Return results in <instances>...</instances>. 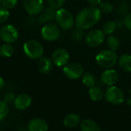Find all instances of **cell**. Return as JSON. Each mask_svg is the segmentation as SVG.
I'll list each match as a JSON object with an SVG mask.
<instances>
[{
	"label": "cell",
	"instance_id": "83f0119b",
	"mask_svg": "<svg viewBox=\"0 0 131 131\" xmlns=\"http://www.w3.org/2000/svg\"><path fill=\"white\" fill-rule=\"evenodd\" d=\"M117 11L118 13L121 15H127L130 11V5L127 2H122L117 7Z\"/></svg>",
	"mask_w": 131,
	"mask_h": 131
},
{
	"label": "cell",
	"instance_id": "1f68e13d",
	"mask_svg": "<svg viewBox=\"0 0 131 131\" xmlns=\"http://www.w3.org/2000/svg\"><path fill=\"white\" fill-rule=\"evenodd\" d=\"M16 96H15V94L13 93H7L5 96H4V99L3 101L7 103L8 104H12L15 101V98Z\"/></svg>",
	"mask_w": 131,
	"mask_h": 131
},
{
	"label": "cell",
	"instance_id": "8fae6325",
	"mask_svg": "<svg viewBox=\"0 0 131 131\" xmlns=\"http://www.w3.org/2000/svg\"><path fill=\"white\" fill-rule=\"evenodd\" d=\"M23 7L30 15H37L44 10L43 0H23Z\"/></svg>",
	"mask_w": 131,
	"mask_h": 131
},
{
	"label": "cell",
	"instance_id": "f1b7e54d",
	"mask_svg": "<svg viewBox=\"0 0 131 131\" xmlns=\"http://www.w3.org/2000/svg\"><path fill=\"white\" fill-rule=\"evenodd\" d=\"M10 12L8 9L4 8L3 6H0V24L5 23L9 18Z\"/></svg>",
	"mask_w": 131,
	"mask_h": 131
},
{
	"label": "cell",
	"instance_id": "d6986e66",
	"mask_svg": "<svg viewBox=\"0 0 131 131\" xmlns=\"http://www.w3.org/2000/svg\"><path fill=\"white\" fill-rule=\"evenodd\" d=\"M88 94H89L90 98L93 101H101L104 97V94L102 89H101L99 87H97V86H94L91 88L89 89Z\"/></svg>",
	"mask_w": 131,
	"mask_h": 131
},
{
	"label": "cell",
	"instance_id": "d590c367",
	"mask_svg": "<svg viewBox=\"0 0 131 131\" xmlns=\"http://www.w3.org/2000/svg\"><path fill=\"white\" fill-rule=\"evenodd\" d=\"M5 85V81L4 79L2 78V77L0 75V89H2Z\"/></svg>",
	"mask_w": 131,
	"mask_h": 131
},
{
	"label": "cell",
	"instance_id": "836d02e7",
	"mask_svg": "<svg viewBox=\"0 0 131 131\" xmlns=\"http://www.w3.org/2000/svg\"><path fill=\"white\" fill-rule=\"evenodd\" d=\"M38 21L40 24H42V25L46 24V23L48 21V18L46 17V15H45V13H44L43 12H42L41 13L39 14V16H38Z\"/></svg>",
	"mask_w": 131,
	"mask_h": 131
},
{
	"label": "cell",
	"instance_id": "e0dca14e",
	"mask_svg": "<svg viewBox=\"0 0 131 131\" xmlns=\"http://www.w3.org/2000/svg\"><path fill=\"white\" fill-rule=\"evenodd\" d=\"M118 65L120 68L125 72H131V55L124 54L118 58Z\"/></svg>",
	"mask_w": 131,
	"mask_h": 131
},
{
	"label": "cell",
	"instance_id": "cb8c5ba5",
	"mask_svg": "<svg viewBox=\"0 0 131 131\" xmlns=\"http://www.w3.org/2000/svg\"><path fill=\"white\" fill-rule=\"evenodd\" d=\"M98 8H100L101 13L104 14H111L114 10V5L108 1H102L99 5Z\"/></svg>",
	"mask_w": 131,
	"mask_h": 131
},
{
	"label": "cell",
	"instance_id": "f35d334b",
	"mask_svg": "<svg viewBox=\"0 0 131 131\" xmlns=\"http://www.w3.org/2000/svg\"><path fill=\"white\" fill-rule=\"evenodd\" d=\"M0 131H5V130H0Z\"/></svg>",
	"mask_w": 131,
	"mask_h": 131
},
{
	"label": "cell",
	"instance_id": "8992f818",
	"mask_svg": "<svg viewBox=\"0 0 131 131\" xmlns=\"http://www.w3.org/2000/svg\"><path fill=\"white\" fill-rule=\"evenodd\" d=\"M19 38L18 29L11 24H7L0 28V38L5 43L12 44Z\"/></svg>",
	"mask_w": 131,
	"mask_h": 131
},
{
	"label": "cell",
	"instance_id": "603a6c76",
	"mask_svg": "<svg viewBox=\"0 0 131 131\" xmlns=\"http://www.w3.org/2000/svg\"><path fill=\"white\" fill-rule=\"evenodd\" d=\"M117 28V25L115 21H108L104 23L102 31L105 35H111L116 31Z\"/></svg>",
	"mask_w": 131,
	"mask_h": 131
},
{
	"label": "cell",
	"instance_id": "9a60e30c",
	"mask_svg": "<svg viewBox=\"0 0 131 131\" xmlns=\"http://www.w3.org/2000/svg\"><path fill=\"white\" fill-rule=\"evenodd\" d=\"M53 62L51 59L47 57H41L38 59L37 63V68L39 72L41 74H48L53 68Z\"/></svg>",
	"mask_w": 131,
	"mask_h": 131
},
{
	"label": "cell",
	"instance_id": "7402d4cb",
	"mask_svg": "<svg viewBox=\"0 0 131 131\" xmlns=\"http://www.w3.org/2000/svg\"><path fill=\"white\" fill-rule=\"evenodd\" d=\"M82 83L84 84V86H86L87 88H89L95 86L96 79H95L94 75L91 72L84 73V74L82 76Z\"/></svg>",
	"mask_w": 131,
	"mask_h": 131
},
{
	"label": "cell",
	"instance_id": "9c48e42d",
	"mask_svg": "<svg viewBox=\"0 0 131 131\" xmlns=\"http://www.w3.org/2000/svg\"><path fill=\"white\" fill-rule=\"evenodd\" d=\"M105 40V35L101 29H94L90 31L85 35V41L88 45L96 48L101 45Z\"/></svg>",
	"mask_w": 131,
	"mask_h": 131
},
{
	"label": "cell",
	"instance_id": "6da1fadb",
	"mask_svg": "<svg viewBox=\"0 0 131 131\" xmlns=\"http://www.w3.org/2000/svg\"><path fill=\"white\" fill-rule=\"evenodd\" d=\"M102 13L98 7L88 6L82 8L76 15L75 27L87 30L94 27L101 20Z\"/></svg>",
	"mask_w": 131,
	"mask_h": 131
},
{
	"label": "cell",
	"instance_id": "ba28073f",
	"mask_svg": "<svg viewBox=\"0 0 131 131\" xmlns=\"http://www.w3.org/2000/svg\"><path fill=\"white\" fill-rule=\"evenodd\" d=\"M63 73L68 78L76 80L81 78L84 73V68L78 63L70 62L63 67Z\"/></svg>",
	"mask_w": 131,
	"mask_h": 131
},
{
	"label": "cell",
	"instance_id": "d6a6232c",
	"mask_svg": "<svg viewBox=\"0 0 131 131\" xmlns=\"http://www.w3.org/2000/svg\"><path fill=\"white\" fill-rule=\"evenodd\" d=\"M124 26L128 30L131 31V12L128 13L125 16V18L124 19Z\"/></svg>",
	"mask_w": 131,
	"mask_h": 131
},
{
	"label": "cell",
	"instance_id": "484cf974",
	"mask_svg": "<svg viewBox=\"0 0 131 131\" xmlns=\"http://www.w3.org/2000/svg\"><path fill=\"white\" fill-rule=\"evenodd\" d=\"M84 31V30H82L81 28H78L75 27V28L73 29L71 33V38L74 41H81V40H82L85 37Z\"/></svg>",
	"mask_w": 131,
	"mask_h": 131
},
{
	"label": "cell",
	"instance_id": "4316f807",
	"mask_svg": "<svg viewBox=\"0 0 131 131\" xmlns=\"http://www.w3.org/2000/svg\"><path fill=\"white\" fill-rule=\"evenodd\" d=\"M43 12L45 13V15H46V17L49 21H53L55 20V16H56V12H57V9L51 7V6H48L45 8H44Z\"/></svg>",
	"mask_w": 131,
	"mask_h": 131
},
{
	"label": "cell",
	"instance_id": "7c38bea8",
	"mask_svg": "<svg viewBox=\"0 0 131 131\" xmlns=\"http://www.w3.org/2000/svg\"><path fill=\"white\" fill-rule=\"evenodd\" d=\"M119 74L118 72L114 69H106L104 71L101 76V81L103 83V84L111 87L114 86L119 81Z\"/></svg>",
	"mask_w": 131,
	"mask_h": 131
},
{
	"label": "cell",
	"instance_id": "277c9868",
	"mask_svg": "<svg viewBox=\"0 0 131 131\" xmlns=\"http://www.w3.org/2000/svg\"><path fill=\"white\" fill-rule=\"evenodd\" d=\"M23 51L28 58L33 60H38L44 54V47L35 40L27 41L23 45Z\"/></svg>",
	"mask_w": 131,
	"mask_h": 131
},
{
	"label": "cell",
	"instance_id": "f546056e",
	"mask_svg": "<svg viewBox=\"0 0 131 131\" xmlns=\"http://www.w3.org/2000/svg\"><path fill=\"white\" fill-rule=\"evenodd\" d=\"M65 1L66 0H48V3L49 6L55 9H59L62 8V6L65 3Z\"/></svg>",
	"mask_w": 131,
	"mask_h": 131
},
{
	"label": "cell",
	"instance_id": "44dd1931",
	"mask_svg": "<svg viewBox=\"0 0 131 131\" xmlns=\"http://www.w3.org/2000/svg\"><path fill=\"white\" fill-rule=\"evenodd\" d=\"M15 48L12 44L5 43L0 46V56L2 58H10L13 55Z\"/></svg>",
	"mask_w": 131,
	"mask_h": 131
},
{
	"label": "cell",
	"instance_id": "3957f363",
	"mask_svg": "<svg viewBox=\"0 0 131 131\" xmlns=\"http://www.w3.org/2000/svg\"><path fill=\"white\" fill-rule=\"evenodd\" d=\"M55 21L59 28L63 30H70L75 25V18L72 13L67 8H61L57 9Z\"/></svg>",
	"mask_w": 131,
	"mask_h": 131
},
{
	"label": "cell",
	"instance_id": "30bf717a",
	"mask_svg": "<svg viewBox=\"0 0 131 131\" xmlns=\"http://www.w3.org/2000/svg\"><path fill=\"white\" fill-rule=\"evenodd\" d=\"M70 54L68 51L62 48H57L51 54V61L57 67H64L69 63Z\"/></svg>",
	"mask_w": 131,
	"mask_h": 131
},
{
	"label": "cell",
	"instance_id": "ac0fdd59",
	"mask_svg": "<svg viewBox=\"0 0 131 131\" xmlns=\"http://www.w3.org/2000/svg\"><path fill=\"white\" fill-rule=\"evenodd\" d=\"M81 131H101L99 125L94 121L90 119H84L80 124Z\"/></svg>",
	"mask_w": 131,
	"mask_h": 131
},
{
	"label": "cell",
	"instance_id": "e575fe53",
	"mask_svg": "<svg viewBox=\"0 0 131 131\" xmlns=\"http://www.w3.org/2000/svg\"><path fill=\"white\" fill-rule=\"evenodd\" d=\"M88 3L91 5V6H95V7H98L99 5L101 3L102 0H87Z\"/></svg>",
	"mask_w": 131,
	"mask_h": 131
},
{
	"label": "cell",
	"instance_id": "2e32d148",
	"mask_svg": "<svg viewBox=\"0 0 131 131\" xmlns=\"http://www.w3.org/2000/svg\"><path fill=\"white\" fill-rule=\"evenodd\" d=\"M81 122L80 116L76 114H70L67 115L63 121L64 125L68 128H74L80 125Z\"/></svg>",
	"mask_w": 131,
	"mask_h": 131
},
{
	"label": "cell",
	"instance_id": "52a82bcc",
	"mask_svg": "<svg viewBox=\"0 0 131 131\" xmlns=\"http://www.w3.org/2000/svg\"><path fill=\"white\" fill-rule=\"evenodd\" d=\"M41 35L45 41H54L60 38L61 29L58 25L53 23L45 24L41 30Z\"/></svg>",
	"mask_w": 131,
	"mask_h": 131
},
{
	"label": "cell",
	"instance_id": "7a4b0ae2",
	"mask_svg": "<svg viewBox=\"0 0 131 131\" xmlns=\"http://www.w3.org/2000/svg\"><path fill=\"white\" fill-rule=\"evenodd\" d=\"M95 61L97 64L104 69L113 68L118 61V56L116 51L110 49H105L99 51L96 57Z\"/></svg>",
	"mask_w": 131,
	"mask_h": 131
},
{
	"label": "cell",
	"instance_id": "74e56055",
	"mask_svg": "<svg viewBox=\"0 0 131 131\" xmlns=\"http://www.w3.org/2000/svg\"><path fill=\"white\" fill-rule=\"evenodd\" d=\"M1 2H2V0H0V3H1Z\"/></svg>",
	"mask_w": 131,
	"mask_h": 131
},
{
	"label": "cell",
	"instance_id": "4dcf8cb0",
	"mask_svg": "<svg viewBox=\"0 0 131 131\" xmlns=\"http://www.w3.org/2000/svg\"><path fill=\"white\" fill-rule=\"evenodd\" d=\"M1 3L4 8L9 10V9L14 8L17 5L18 0H2Z\"/></svg>",
	"mask_w": 131,
	"mask_h": 131
},
{
	"label": "cell",
	"instance_id": "8d00e7d4",
	"mask_svg": "<svg viewBox=\"0 0 131 131\" xmlns=\"http://www.w3.org/2000/svg\"><path fill=\"white\" fill-rule=\"evenodd\" d=\"M129 94H130V97H128V99H127V103L129 104V105H131V88L130 89V91H129Z\"/></svg>",
	"mask_w": 131,
	"mask_h": 131
},
{
	"label": "cell",
	"instance_id": "4fadbf2b",
	"mask_svg": "<svg viewBox=\"0 0 131 131\" xmlns=\"http://www.w3.org/2000/svg\"><path fill=\"white\" fill-rule=\"evenodd\" d=\"M32 100L28 94H20L17 95L13 102L14 107L20 111L28 109L31 104Z\"/></svg>",
	"mask_w": 131,
	"mask_h": 131
},
{
	"label": "cell",
	"instance_id": "5bb4252c",
	"mask_svg": "<svg viewBox=\"0 0 131 131\" xmlns=\"http://www.w3.org/2000/svg\"><path fill=\"white\" fill-rule=\"evenodd\" d=\"M27 129L28 131H48V124L41 118H34L28 122Z\"/></svg>",
	"mask_w": 131,
	"mask_h": 131
},
{
	"label": "cell",
	"instance_id": "d4e9b609",
	"mask_svg": "<svg viewBox=\"0 0 131 131\" xmlns=\"http://www.w3.org/2000/svg\"><path fill=\"white\" fill-rule=\"evenodd\" d=\"M9 113L8 104L5 103L4 101H0V121L5 120Z\"/></svg>",
	"mask_w": 131,
	"mask_h": 131
},
{
	"label": "cell",
	"instance_id": "5b68a950",
	"mask_svg": "<svg viewBox=\"0 0 131 131\" xmlns=\"http://www.w3.org/2000/svg\"><path fill=\"white\" fill-rule=\"evenodd\" d=\"M104 97L107 102L114 105H119L122 104L125 99L123 91L115 85L108 87L104 93Z\"/></svg>",
	"mask_w": 131,
	"mask_h": 131
},
{
	"label": "cell",
	"instance_id": "ffe728a7",
	"mask_svg": "<svg viewBox=\"0 0 131 131\" xmlns=\"http://www.w3.org/2000/svg\"><path fill=\"white\" fill-rule=\"evenodd\" d=\"M107 45L110 50L116 51L119 49L121 45L120 38L114 35H111L107 38Z\"/></svg>",
	"mask_w": 131,
	"mask_h": 131
}]
</instances>
